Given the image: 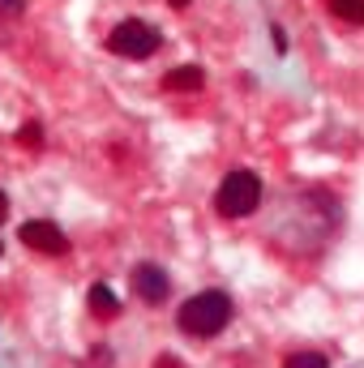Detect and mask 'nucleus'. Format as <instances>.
<instances>
[{"label":"nucleus","instance_id":"obj_1","mask_svg":"<svg viewBox=\"0 0 364 368\" xmlns=\"http://www.w3.org/2000/svg\"><path fill=\"white\" fill-rule=\"evenodd\" d=\"M176 322H180V330L193 334V338H215V334L232 322V296H227V291H201V296H193V300L180 304Z\"/></svg>","mask_w":364,"mask_h":368},{"label":"nucleus","instance_id":"obj_2","mask_svg":"<svg viewBox=\"0 0 364 368\" xmlns=\"http://www.w3.org/2000/svg\"><path fill=\"white\" fill-rule=\"evenodd\" d=\"M262 205V180L253 172H227L215 189V210L223 219H249Z\"/></svg>","mask_w":364,"mask_h":368},{"label":"nucleus","instance_id":"obj_3","mask_svg":"<svg viewBox=\"0 0 364 368\" xmlns=\"http://www.w3.org/2000/svg\"><path fill=\"white\" fill-rule=\"evenodd\" d=\"M108 51H116V56H125V61H146V56L159 51V30H154L150 22H142V18H125V22L112 26Z\"/></svg>","mask_w":364,"mask_h":368},{"label":"nucleus","instance_id":"obj_4","mask_svg":"<svg viewBox=\"0 0 364 368\" xmlns=\"http://www.w3.org/2000/svg\"><path fill=\"white\" fill-rule=\"evenodd\" d=\"M18 236H22L26 248H34V253H43V257H65V253H69V240H65V231H61L56 223L30 219V223H22Z\"/></svg>","mask_w":364,"mask_h":368},{"label":"nucleus","instance_id":"obj_5","mask_svg":"<svg viewBox=\"0 0 364 368\" xmlns=\"http://www.w3.org/2000/svg\"><path fill=\"white\" fill-rule=\"evenodd\" d=\"M133 296L146 300V304H163L172 296V279L163 266H154V261H142V266L133 270Z\"/></svg>","mask_w":364,"mask_h":368},{"label":"nucleus","instance_id":"obj_6","mask_svg":"<svg viewBox=\"0 0 364 368\" xmlns=\"http://www.w3.org/2000/svg\"><path fill=\"white\" fill-rule=\"evenodd\" d=\"M201 86H206V73L197 65H180L163 77V90H201Z\"/></svg>","mask_w":364,"mask_h":368},{"label":"nucleus","instance_id":"obj_7","mask_svg":"<svg viewBox=\"0 0 364 368\" xmlns=\"http://www.w3.org/2000/svg\"><path fill=\"white\" fill-rule=\"evenodd\" d=\"M90 308H94V317H103V322H108V317H116V296H112V287L108 283H94L90 287Z\"/></svg>","mask_w":364,"mask_h":368},{"label":"nucleus","instance_id":"obj_8","mask_svg":"<svg viewBox=\"0 0 364 368\" xmlns=\"http://www.w3.org/2000/svg\"><path fill=\"white\" fill-rule=\"evenodd\" d=\"M330 13L347 26H364V0H326Z\"/></svg>","mask_w":364,"mask_h":368},{"label":"nucleus","instance_id":"obj_9","mask_svg":"<svg viewBox=\"0 0 364 368\" xmlns=\"http://www.w3.org/2000/svg\"><path fill=\"white\" fill-rule=\"evenodd\" d=\"M283 368H330V360L322 351H291L283 360Z\"/></svg>","mask_w":364,"mask_h":368},{"label":"nucleus","instance_id":"obj_10","mask_svg":"<svg viewBox=\"0 0 364 368\" xmlns=\"http://www.w3.org/2000/svg\"><path fill=\"white\" fill-rule=\"evenodd\" d=\"M26 9V0H0V18H18Z\"/></svg>","mask_w":364,"mask_h":368},{"label":"nucleus","instance_id":"obj_11","mask_svg":"<svg viewBox=\"0 0 364 368\" xmlns=\"http://www.w3.org/2000/svg\"><path fill=\"white\" fill-rule=\"evenodd\" d=\"M22 137H26L30 146H39V141H43V133H39V125H26V129H22Z\"/></svg>","mask_w":364,"mask_h":368},{"label":"nucleus","instance_id":"obj_12","mask_svg":"<svg viewBox=\"0 0 364 368\" xmlns=\"http://www.w3.org/2000/svg\"><path fill=\"white\" fill-rule=\"evenodd\" d=\"M5 215H9V197H5V189H0V223H5Z\"/></svg>","mask_w":364,"mask_h":368},{"label":"nucleus","instance_id":"obj_13","mask_svg":"<svg viewBox=\"0 0 364 368\" xmlns=\"http://www.w3.org/2000/svg\"><path fill=\"white\" fill-rule=\"evenodd\" d=\"M159 368H176V360H172V355H163V360H159Z\"/></svg>","mask_w":364,"mask_h":368},{"label":"nucleus","instance_id":"obj_14","mask_svg":"<svg viewBox=\"0 0 364 368\" xmlns=\"http://www.w3.org/2000/svg\"><path fill=\"white\" fill-rule=\"evenodd\" d=\"M168 5H172V9H184V5H189V0H168Z\"/></svg>","mask_w":364,"mask_h":368}]
</instances>
